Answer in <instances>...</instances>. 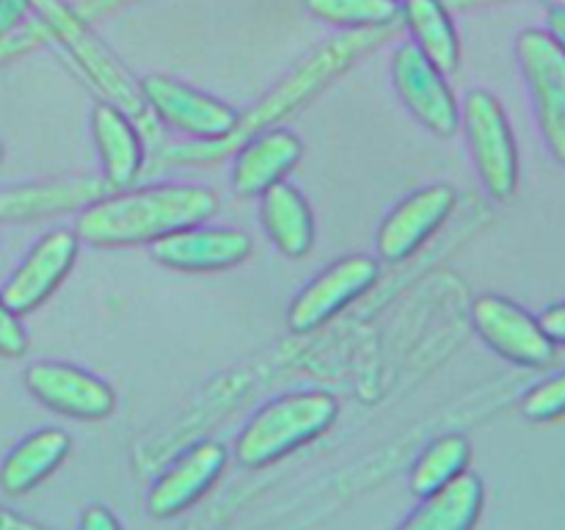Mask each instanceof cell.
Returning a JSON list of instances; mask_svg holds the SVG:
<instances>
[{"instance_id":"f546056e","label":"cell","mask_w":565,"mask_h":530,"mask_svg":"<svg viewBox=\"0 0 565 530\" xmlns=\"http://www.w3.org/2000/svg\"><path fill=\"white\" fill-rule=\"evenodd\" d=\"M550 36L565 50V6H552L550 9Z\"/></svg>"},{"instance_id":"e0dca14e","label":"cell","mask_w":565,"mask_h":530,"mask_svg":"<svg viewBox=\"0 0 565 530\" xmlns=\"http://www.w3.org/2000/svg\"><path fill=\"white\" fill-rule=\"evenodd\" d=\"M259 221L281 254L301 259L315 246V215L307 197L290 182H276L259 197Z\"/></svg>"},{"instance_id":"52a82bcc","label":"cell","mask_w":565,"mask_h":530,"mask_svg":"<svg viewBox=\"0 0 565 530\" xmlns=\"http://www.w3.org/2000/svg\"><path fill=\"white\" fill-rule=\"evenodd\" d=\"M379 276V259L367 257V254H351V257L337 259L292 298L290 309H287V326L296 335L320 329L334 315H340L348 304H353L370 287H375Z\"/></svg>"},{"instance_id":"603a6c76","label":"cell","mask_w":565,"mask_h":530,"mask_svg":"<svg viewBox=\"0 0 565 530\" xmlns=\"http://www.w3.org/2000/svg\"><path fill=\"white\" fill-rule=\"evenodd\" d=\"M469 456H472V447H469V442L458 434L439 436L436 442H430L412 469L414 495H434L436 489H441V486L450 484L452 478L467 473Z\"/></svg>"},{"instance_id":"4dcf8cb0","label":"cell","mask_w":565,"mask_h":530,"mask_svg":"<svg viewBox=\"0 0 565 530\" xmlns=\"http://www.w3.org/2000/svg\"><path fill=\"white\" fill-rule=\"evenodd\" d=\"M0 160H3V144H0Z\"/></svg>"},{"instance_id":"d4e9b609","label":"cell","mask_w":565,"mask_h":530,"mask_svg":"<svg viewBox=\"0 0 565 530\" xmlns=\"http://www.w3.org/2000/svg\"><path fill=\"white\" fill-rule=\"evenodd\" d=\"M28 353V331L20 315L0 298V357L20 359Z\"/></svg>"},{"instance_id":"7c38bea8","label":"cell","mask_w":565,"mask_h":530,"mask_svg":"<svg viewBox=\"0 0 565 530\" xmlns=\"http://www.w3.org/2000/svg\"><path fill=\"white\" fill-rule=\"evenodd\" d=\"M25 386L39 403L75 420H105L116 409V392L108 381L66 362L31 364Z\"/></svg>"},{"instance_id":"5b68a950","label":"cell","mask_w":565,"mask_h":530,"mask_svg":"<svg viewBox=\"0 0 565 530\" xmlns=\"http://www.w3.org/2000/svg\"><path fill=\"white\" fill-rule=\"evenodd\" d=\"M138 88L154 119L196 138L199 144L226 141L241 125V114L224 99L199 92L169 75L141 77Z\"/></svg>"},{"instance_id":"f1b7e54d","label":"cell","mask_w":565,"mask_h":530,"mask_svg":"<svg viewBox=\"0 0 565 530\" xmlns=\"http://www.w3.org/2000/svg\"><path fill=\"white\" fill-rule=\"evenodd\" d=\"M81 530H121V528L108 508L92 506V508H86V513H83Z\"/></svg>"},{"instance_id":"4fadbf2b","label":"cell","mask_w":565,"mask_h":530,"mask_svg":"<svg viewBox=\"0 0 565 530\" xmlns=\"http://www.w3.org/2000/svg\"><path fill=\"white\" fill-rule=\"evenodd\" d=\"M154 263L171 271H226L246 263L254 252L252 235L230 226H185L149 243Z\"/></svg>"},{"instance_id":"9c48e42d","label":"cell","mask_w":565,"mask_h":530,"mask_svg":"<svg viewBox=\"0 0 565 530\" xmlns=\"http://www.w3.org/2000/svg\"><path fill=\"white\" fill-rule=\"evenodd\" d=\"M392 83L414 119L441 138L456 136L461 127V108L456 94L447 86L445 75L414 47L403 42L392 53Z\"/></svg>"},{"instance_id":"ac0fdd59","label":"cell","mask_w":565,"mask_h":530,"mask_svg":"<svg viewBox=\"0 0 565 530\" xmlns=\"http://www.w3.org/2000/svg\"><path fill=\"white\" fill-rule=\"evenodd\" d=\"M483 508V484L478 475L461 473L423 497V506L401 524V530H472Z\"/></svg>"},{"instance_id":"3957f363","label":"cell","mask_w":565,"mask_h":530,"mask_svg":"<svg viewBox=\"0 0 565 530\" xmlns=\"http://www.w3.org/2000/svg\"><path fill=\"white\" fill-rule=\"evenodd\" d=\"M36 9L42 14V25L75 55L77 64L92 75V81L103 92H108L110 103L119 105L136 125H147L149 121L154 127V116L149 114L147 103H143L141 88L132 86V81L125 75L119 61L94 36L86 20L75 9H70L64 0H36Z\"/></svg>"},{"instance_id":"7a4b0ae2","label":"cell","mask_w":565,"mask_h":530,"mask_svg":"<svg viewBox=\"0 0 565 530\" xmlns=\"http://www.w3.org/2000/svg\"><path fill=\"white\" fill-rule=\"evenodd\" d=\"M340 414V403L331 392H290L259 409L243 428L235 445L237 462L263 467L307 442L318 439Z\"/></svg>"},{"instance_id":"ffe728a7","label":"cell","mask_w":565,"mask_h":530,"mask_svg":"<svg viewBox=\"0 0 565 530\" xmlns=\"http://www.w3.org/2000/svg\"><path fill=\"white\" fill-rule=\"evenodd\" d=\"M70 434L61 428H42L22 439L0 467V486L6 495H25L47 478L70 453Z\"/></svg>"},{"instance_id":"8fae6325","label":"cell","mask_w":565,"mask_h":530,"mask_svg":"<svg viewBox=\"0 0 565 530\" xmlns=\"http://www.w3.org/2000/svg\"><path fill=\"white\" fill-rule=\"evenodd\" d=\"M77 248H81V241H77L75 230L58 226V230L44 232L33 243L31 252L25 254V259L17 265L14 274L9 276V282L0 290V298L17 315L33 312L36 307H42L72 271L77 259Z\"/></svg>"},{"instance_id":"30bf717a","label":"cell","mask_w":565,"mask_h":530,"mask_svg":"<svg viewBox=\"0 0 565 530\" xmlns=\"http://www.w3.org/2000/svg\"><path fill=\"white\" fill-rule=\"evenodd\" d=\"M456 210V191L447 182L425 186L386 213L375 232V252L384 263L412 257Z\"/></svg>"},{"instance_id":"83f0119b","label":"cell","mask_w":565,"mask_h":530,"mask_svg":"<svg viewBox=\"0 0 565 530\" xmlns=\"http://www.w3.org/2000/svg\"><path fill=\"white\" fill-rule=\"evenodd\" d=\"M539 324L552 342H561V346H565V301L552 304V307L541 315Z\"/></svg>"},{"instance_id":"484cf974","label":"cell","mask_w":565,"mask_h":530,"mask_svg":"<svg viewBox=\"0 0 565 530\" xmlns=\"http://www.w3.org/2000/svg\"><path fill=\"white\" fill-rule=\"evenodd\" d=\"M39 39H42V31H36V28H28V31H14L0 36V64L14 59V55L25 53V50H31Z\"/></svg>"},{"instance_id":"9a60e30c","label":"cell","mask_w":565,"mask_h":530,"mask_svg":"<svg viewBox=\"0 0 565 530\" xmlns=\"http://www.w3.org/2000/svg\"><path fill=\"white\" fill-rule=\"evenodd\" d=\"M301 155L303 144L296 132L281 130V127L254 132L237 149L235 166H232V186L241 197H263L276 182H285Z\"/></svg>"},{"instance_id":"4316f807","label":"cell","mask_w":565,"mask_h":530,"mask_svg":"<svg viewBox=\"0 0 565 530\" xmlns=\"http://www.w3.org/2000/svg\"><path fill=\"white\" fill-rule=\"evenodd\" d=\"M31 9H36V0H0V36L14 33Z\"/></svg>"},{"instance_id":"8992f818","label":"cell","mask_w":565,"mask_h":530,"mask_svg":"<svg viewBox=\"0 0 565 530\" xmlns=\"http://www.w3.org/2000/svg\"><path fill=\"white\" fill-rule=\"evenodd\" d=\"M516 59L546 147L552 158L565 166V50L546 31L530 28L519 33Z\"/></svg>"},{"instance_id":"d6986e66","label":"cell","mask_w":565,"mask_h":530,"mask_svg":"<svg viewBox=\"0 0 565 530\" xmlns=\"http://www.w3.org/2000/svg\"><path fill=\"white\" fill-rule=\"evenodd\" d=\"M403 25L412 31L414 47L441 72L450 75L461 64V39L441 0H401Z\"/></svg>"},{"instance_id":"cb8c5ba5","label":"cell","mask_w":565,"mask_h":530,"mask_svg":"<svg viewBox=\"0 0 565 530\" xmlns=\"http://www.w3.org/2000/svg\"><path fill=\"white\" fill-rule=\"evenodd\" d=\"M522 412L527 414L530 420H539V423L565 414V370L561 375H555V379L544 381V384H539L535 390H530L522 403Z\"/></svg>"},{"instance_id":"6da1fadb","label":"cell","mask_w":565,"mask_h":530,"mask_svg":"<svg viewBox=\"0 0 565 530\" xmlns=\"http://www.w3.org/2000/svg\"><path fill=\"white\" fill-rule=\"evenodd\" d=\"M218 213V193L204 186H149L94 199L75 221L81 243L97 248L154 243Z\"/></svg>"},{"instance_id":"44dd1931","label":"cell","mask_w":565,"mask_h":530,"mask_svg":"<svg viewBox=\"0 0 565 530\" xmlns=\"http://www.w3.org/2000/svg\"><path fill=\"white\" fill-rule=\"evenodd\" d=\"M103 197V188L94 182H75V186H28L0 191V219H31V215L70 210L88 199Z\"/></svg>"},{"instance_id":"7402d4cb","label":"cell","mask_w":565,"mask_h":530,"mask_svg":"<svg viewBox=\"0 0 565 530\" xmlns=\"http://www.w3.org/2000/svg\"><path fill=\"white\" fill-rule=\"evenodd\" d=\"M303 6L318 20L348 31H379L403 22L401 0H303Z\"/></svg>"},{"instance_id":"2e32d148","label":"cell","mask_w":565,"mask_h":530,"mask_svg":"<svg viewBox=\"0 0 565 530\" xmlns=\"http://www.w3.org/2000/svg\"><path fill=\"white\" fill-rule=\"evenodd\" d=\"M92 136L103 160L105 186L127 191L143 166V141L138 125L114 103H97L92 110Z\"/></svg>"},{"instance_id":"5bb4252c","label":"cell","mask_w":565,"mask_h":530,"mask_svg":"<svg viewBox=\"0 0 565 530\" xmlns=\"http://www.w3.org/2000/svg\"><path fill=\"white\" fill-rule=\"evenodd\" d=\"M226 447L221 442H199L182 453L149 489L147 508L152 517H174L182 508L196 502L213 480L224 473Z\"/></svg>"},{"instance_id":"277c9868","label":"cell","mask_w":565,"mask_h":530,"mask_svg":"<svg viewBox=\"0 0 565 530\" xmlns=\"http://www.w3.org/2000/svg\"><path fill=\"white\" fill-rule=\"evenodd\" d=\"M461 125L486 193L497 202L511 199L519 186V149L500 99L486 88L469 92L461 105Z\"/></svg>"},{"instance_id":"ba28073f","label":"cell","mask_w":565,"mask_h":530,"mask_svg":"<svg viewBox=\"0 0 565 530\" xmlns=\"http://www.w3.org/2000/svg\"><path fill=\"white\" fill-rule=\"evenodd\" d=\"M472 324L480 340L508 362L522 368H546L555 359V342L544 335L539 320L511 298L497 293L475 298Z\"/></svg>"}]
</instances>
